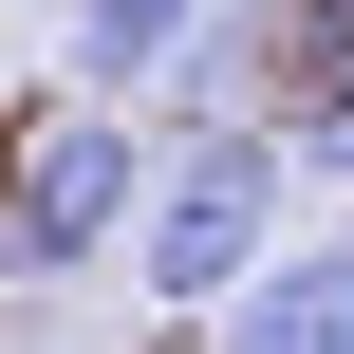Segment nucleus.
Returning <instances> with one entry per match:
<instances>
[{
  "label": "nucleus",
  "instance_id": "nucleus-1",
  "mask_svg": "<svg viewBox=\"0 0 354 354\" xmlns=\"http://www.w3.org/2000/svg\"><path fill=\"white\" fill-rule=\"evenodd\" d=\"M131 299L149 317H205L261 243H280V131L261 112H205V131H149V187H131Z\"/></svg>",
  "mask_w": 354,
  "mask_h": 354
},
{
  "label": "nucleus",
  "instance_id": "nucleus-2",
  "mask_svg": "<svg viewBox=\"0 0 354 354\" xmlns=\"http://www.w3.org/2000/svg\"><path fill=\"white\" fill-rule=\"evenodd\" d=\"M131 187H149V131L112 93L56 112V131H19V168H0V280H93V243L131 224Z\"/></svg>",
  "mask_w": 354,
  "mask_h": 354
},
{
  "label": "nucleus",
  "instance_id": "nucleus-3",
  "mask_svg": "<svg viewBox=\"0 0 354 354\" xmlns=\"http://www.w3.org/2000/svg\"><path fill=\"white\" fill-rule=\"evenodd\" d=\"M205 317H224V354H354V243H261Z\"/></svg>",
  "mask_w": 354,
  "mask_h": 354
},
{
  "label": "nucleus",
  "instance_id": "nucleus-4",
  "mask_svg": "<svg viewBox=\"0 0 354 354\" xmlns=\"http://www.w3.org/2000/svg\"><path fill=\"white\" fill-rule=\"evenodd\" d=\"M224 0H75V93H149Z\"/></svg>",
  "mask_w": 354,
  "mask_h": 354
},
{
  "label": "nucleus",
  "instance_id": "nucleus-5",
  "mask_svg": "<svg viewBox=\"0 0 354 354\" xmlns=\"http://www.w3.org/2000/svg\"><path fill=\"white\" fill-rule=\"evenodd\" d=\"M280 112H299L280 149H299V168H336V187H354V37L317 56V75H299V93H280Z\"/></svg>",
  "mask_w": 354,
  "mask_h": 354
}]
</instances>
